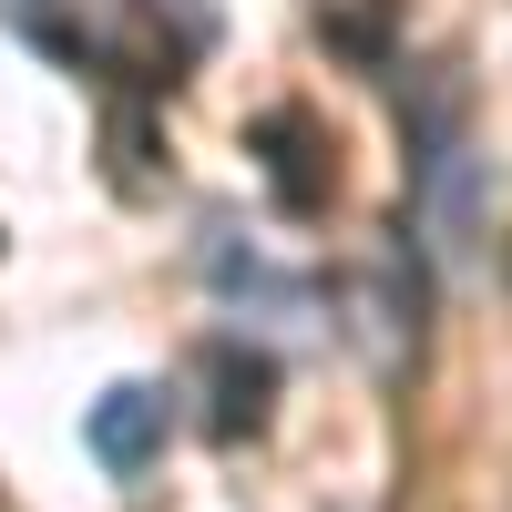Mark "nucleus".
Wrapping results in <instances>:
<instances>
[{"label":"nucleus","instance_id":"obj_1","mask_svg":"<svg viewBox=\"0 0 512 512\" xmlns=\"http://www.w3.org/2000/svg\"><path fill=\"white\" fill-rule=\"evenodd\" d=\"M410 205H420V236L441 246V267H472L482 164H472V134H461V93H451L441 72L410 82Z\"/></svg>","mask_w":512,"mask_h":512},{"label":"nucleus","instance_id":"obj_2","mask_svg":"<svg viewBox=\"0 0 512 512\" xmlns=\"http://www.w3.org/2000/svg\"><path fill=\"white\" fill-rule=\"evenodd\" d=\"M246 154L267 164V195L287 205V216H328V185H338V164H328V134H318V113H297V103L256 113Z\"/></svg>","mask_w":512,"mask_h":512},{"label":"nucleus","instance_id":"obj_3","mask_svg":"<svg viewBox=\"0 0 512 512\" xmlns=\"http://www.w3.org/2000/svg\"><path fill=\"white\" fill-rule=\"evenodd\" d=\"M82 441H93L103 472H144V461L164 451V390H144V379L103 390L93 410H82Z\"/></svg>","mask_w":512,"mask_h":512},{"label":"nucleus","instance_id":"obj_4","mask_svg":"<svg viewBox=\"0 0 512 512\" xmlns=\"http://www.w3.org/2000/svg\"><path fill=\"white\" fill-rule=\"evenodd\" d=\"M205 390H216V441H246L256 420H267V390H277V369H267V349H236V338H216L205 349Z\"/></svg>","mask_w":512,"mask_h":512},{"label":"nucleus","instance_id":"obj_5","mask_svg":"<svg viewBox=\"0 0 512 512\" xmlns=\"http://www.w3.org/2000/svg\"><path fill=\"white\" fill-rule=\"evenodd\" d=\"M0 21H11L21 41H41V52H62V62H93L103 52L93 21H82V0H0Z\"/></svg>","mask_w":512,"mask_h":512},{"label":"nucleus","instance_id":"obj_6","mask_svg":"<svg viewBox=\"0 0 512 512\" xmlns=\"http://www.w3.org/2000/svg\"><path fill=\"white\" fill-rule=\"evenodd\" d=\"M205 267H216V287H226V297H256V308H267V318H287V328H308V287H287V277H267V267H256V256H236L226 236L205 246Z\"/></svg>","mask_w":512,"mask_h":512},{"label":"nucleus","instance_id":"obj_7","mask_svg":"<svg viewBox=\"0 0 512 512\" xmlns=\"http://www.w3.org/2000/svg\"><path fill=\"white\" fill-rule=\"evenodd\" d=\"M144 11L164 21V52H205L216 41V0H144Z\"/></svg>","mask_w":512,"mask_h":512}]
</instances>
